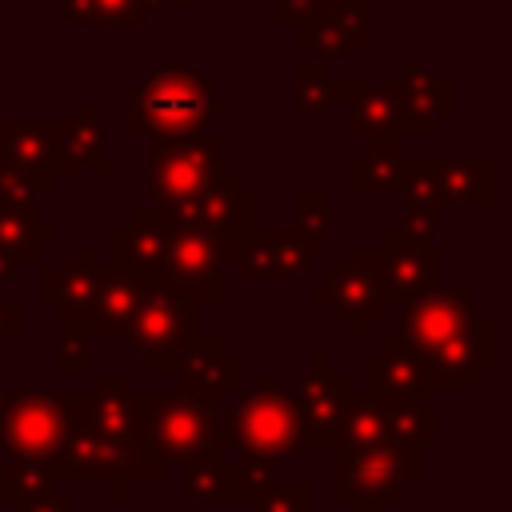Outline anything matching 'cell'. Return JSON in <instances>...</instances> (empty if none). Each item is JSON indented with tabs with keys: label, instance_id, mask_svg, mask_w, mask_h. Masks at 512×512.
Wrapping results in <instances>:
<instances>
[{
	"label": "cell",
	"instance_id": "obj_1",
	"mask_svg": "<svg viewBox=\"0 0 512 512\" xmlns=\"http://www.w3.org/2000/svg\"><path fill=\"white\" fill-rule=\"evenodd\" d=\"M220 116L216 84L196 68L152 64L128 100V132L144 144H180L200 136Z\"/></svg>",
	"mask_w": 512,
	"mask_h": 512
},
{
	"label": "cell",
	"instance_id": "obj_2",
	"mask_svg": "<svg viewBox=\"0 0 512 512\" xmlns=\"http://www.w3.org/2000/svg\"><path fill=\"white\" fill-rule=\"evenodd\" d=\"M420 456V448L400 440H384L360 452L328 448V496L348 512H384L412 484H420Z\"/></svg>",
	"mask_w": 512,
	"mask_h": 512
},
{
	"label": "cell",
	"instance_id": "obj_3",
	"mask_svg": "<svg viewBox=\"0 0 512 512\" xmlns=\"http://www.w3.org/2000/svg\"><path fill=\"white\" fill-rule=\"evenodd\" d=\"M216 444L220 452H248V456H268V460L292 456L304 444L300 408L292 392H280L276 376L260 372L252 392H240L228 412L220 408Z\"/></svg>",
	"mask_w": 512,
	"mask_h": 512
},
{
	"label": "cell",
	"instance_id": "obj_4",
	"mask_svg": "<svg viewBox=\"0 0 512 512\" xmlns=\"http://www.w3.org/2000/svg\"><path fill=\"white\" fill-rule=\"evenodd\" d=\"M204 336V304L168 288L164 280H148L136 304V316L124 332L132 352H140L144 368L168 376L180 368L184 352Z\"/></svg>",
	"mask_w": 512,
	"mask_h": 512
},
{
	"label": "cell",
	"instance_id": "obj_5",
	"mask_svg": "<svg viewBox=\"0 0 512 512\" xmlns=\"http://www.w3.org/2000/svg\"><path fill=\"white\" fill-rule=\"evenodd\" d=\"M52 464L60 484H108L112 500H128L132 484H164V476L148 464V452L120 448L84 420V388H76L68 440Z\"/></svg>",
	"mask_w": 512,
	"mask_h": 512
},
{
	"label": "cell",
	"instance_id": "obj_6",
	"mask_svg": "<svg viewBox=\"0 0 512 512\" xmlns=\"http://www.w3.org/2000/svg\"><path fill=\"white\" fill-rule=\"evenodd\" d=\"M224 400L192 396V392H156L148 400V464L168 476V464H184L188 456L216 444V420Z\"/></svg>",
	"mask_w": 512,
	"mask_h": 512
},
{
	"label": "cell",
	"instance_id": "obj_7",
	"mask_svg": "<svg viewBox=\"0 0 512 512\" xmlns=\"http://www.w3.org/2000/svg\"><path fill=\"white\" fill-rule=\"evenodd\" d=\"M316 304H324L336 320H344V332L360 340L372 320L388 312L384 288H380V244H348L344 260L328 264V276L308 288Z\"/></svg>",
	"mask_w": 512,
	"mask_h": 512
},
{
	"label": "cell",
	"instance_id": "obj_8",
	"mask_svg": "<svg viewBox=\"0 0 512 512\" xmlns=\"http://www.w3.org/2000/svg\"><path fill=\"white\" fill-rule=\"evenodd\" d=\"M76 408V388L68 392H12L8 412L0 420V444L4 456H32V460H56L68 424Z\"/></svg>",
	"mask_w": 512,
	"mask_h": 512
},
{
	"label": "cell",
	"instance_id": "obj_9",
	"mask_svg": "<svg viewBox=\"0 0 512 512\" xmlns=\"http://www.w3.org/2000/svg\"><path fill=\"white\" fill-rule=\"evenodd\" d=\"M224 168V140L220 136H192L180 144H148V200L152 208L168 212L180 200L196 196L216 172Z\"/></svg>",
	"mask_w": 512,
	"mask_h": 512
},
{
	"label": "cell",
	"instance_id": "obj_10",
	"mask_svg": "<svg viewBox=\"0 0 512 512\" xmlns=\"http://www.w3.org/2000/svg\"><path fill=\"white\" fill-rule=\"evenodd\" d=\"M148 400L152 388H136L128 372H96L84 388V420L112 444L148 452Z\"/></svg>",
	"mask_w": 512,
	"mask_h": 512
},
{
	"label": "cell",
	"instance_id": "obj_11",
	"mask_svg": "<svg viewBox=\"0 0 512 512\" xmlns=\"http://www.w3.org/2000/svg\"><path fill=\"white\" fill-rule=\"evenodd\" d=\"M492 320L480 316L464 336H452V340H440V344H412V356H416V368H420V380H424V392H472L480 376L492 372Z\"/></svg>",
	"mask_w": 512,
	"mask_h": 512
},
{
	"label": "cell",
	"instance_id": "obj_12",
	"mask_svg": "<svg viewBox=\"0 0 512 512\" xmlns=\"http://www.w3.org/2000/svg\"><path fill=\"white\" fill-rule=\"evenodd\" d=\"M100 272L104 264H96L92 244H76L68 264L36 260V296L56 308V336H88V308L96 300Z\"/></svg>",
	"mask_w": 512,
	"mask_h": 512
},
{
	"label": "cell",
	"instance_id": "obj_13",
	"mask_svg": "<svg viewBox=\"0 0 512 512\" xmlns=\"http://www.w3.org/2000/svg\"><path fill=\"white\" fill-rule=\"evenodd\" d=\"M172 224L180 228H196V232H252L260 224V196L252 188L240 184L236 172L220 168L196 196L180 200L176 208L164 212Z\"/></svg>",
	"mask_w": 512,
	"mask_h": 512
},
{
	"label": "cell",
	"instance_id": "obj_14",
	"mask_svg": "<svg viewBox=\"0 0 512 512\" xmlns=\"http://www.w3.org/2000/svg\"><path fill=\"white\" fill-rule=\"evenodd\" d=\"M400 336L408 344H440L452 336H464L480 312H476V284L456 280V284H436L432 292L400 304Z\"/></svg>",
	"mask_w": 512,
	"mask_h": 512
},
{
	"label": "cell",
	"instance_id": "obj_15",
	"mask_svg": "<svg viewBox=\"0 0 512 512\" xmlns=\"http://www.w3.org/2000/svg\"><path fill=\"white\" fill-rule=\"evenodd\" d=\"M292 388V400L300 408V428H304V444L312 448H328L332 444V432H336V420H340V408H344V396L352 392L348 376L332 368V360L324 352H316L308 360V368L292 372L288 380Z\"/></svg>",
	"mask_w": 512,
	"mask_h": 512
},
{
	"label": "cell",
	"instance_id": "obj_16",
	"mask_svg": "<svg viewBox=\"0 0 512 512\" xmlns=\"http://www.w3.org/2000/svg\"><path fill=\"white\" fill-rule=\"evenodd\" d=\"M220 272H224V264H220V236L176 224L168 256H164L156 280H164L168 288H176V292H184V296H192L200 304H212L224 292Z\"/></svg>",
	"mask_w": 512,
	"mask_h": 512
},
{
	"label": "cell",
	"instance_id": "obj_17",
	"mask_svg": "<svg viewBox=\"0 0 512 512\" xmlns=\"http://www.w3.org/2000/svg\"><path fill=\"white\" fill-rule=\"evenodd\" d=\"M440 284V252L428 240L400 232V224L384 228L380 240V288L388 304H408Z\"/></svg>",
	"mask_w": 512,
	"mask_h": 512
},
{
	"label": "cell",
	"instance_id": "obj_18",
	"mask_svg": "<svg viewBox=\"0 0 512 512\" xmlns=\"http://www.w3.org/2000/svg\"><path fill=\"white\" fill-rule=\"evenodd\" d=\"M56 132L60 116H8L0 120V168L28 176L40 184V192H52L60 184L56 176Z\"/></svg>",
	"mask_w": 512,
	"mask_h": 512
},
{
	"label": "cell",
	"instance_id": "obj_19",
	"mask_svg": "<svg viewBox=\"0 0 512 512\" xmlns=\"http://www.w3.org/2000/svg\"><path fill=\"white\" fill-rule=\"evenodd\" d=\"M396 84H400L404 108H408L404 140H412V136L432 140L448 120H456V112H460V88L444 72H436L428 64H404V72H400Z\"/></svg>",
	"mask_w": 512,
	"mask_h": 512
},
{
	"label": "cell",
	"instance_id": "obj_20",
	"mask_svg": "<svg viewBox=\"0 0 512 512\" xmlns=\"http://www.w3.org/2000/svg\"><path fill=\"white\" fill-rule=\"evenodd\" d=\"M336 100L348 104V120H344L348 140H364L376 132L404 136L408 108L396 80H336Z\"/></svg>",
	"mask_w": 512,
	"mask_h": 512
},
{
	"label": "cell",
	"instance_id": "obj_21",
	"mask_svg": "<svg viewBox=\"0 0 512 512\" xmlns=\"http://www.w3.org/2000/svg\"><path fill=\"white\" fill-rule=\"evenodd\" d=\"M56 176H72V172H96L108 176L112 160H108V124L96 112L92 100H76L68 120H60L56 132Z\"/></svg>",
	"mask_w": 512,
	"mask_h": 512
},
{
	"label": "cell",
	"instance_id": "obj_22",
	"mask_svg": "<svg viewBox=\"0 0 512 512\" xmlns=\"http://www.w3.org/2000/svg\"><path fill=\"white\" fill-rule=\"evenodd\" d=\"M176 224L160 208H132L124 224L108 232V264L128 272H160Z\"/></svg>",
	"mask_w": 512,
	"mask_h": 512
},
{
	"label": "cell",
	"instance_id": "obj_23",
	"mask_svg": "<svg viewBox=\"0 0 512 512\" xmlns=\"http://www.w3.org/2000/svg\"><path fill=\"white\" fill-rule=\"evenodd\" d=\"M156 280L152 272H128V268H116L104 260V272H100V288H96V300L88 308V336H100V340H124L132 316H136V304H140V292L144 284Z\"/></svg>",
	"mask_w": 512,
	"mask_h": 512
},
{
	"label": "cell",
	"instance_id": "obj_24",
	"mask_svg": "<svg viewBox=\"0 0 512 512\" xmlns=\"http://www.w3.org/2000/svg\"><path fill=\"white\" fill-rule=\"evenodd\" d=\"M364 392L392 404V400H424V380L412 356V344L396 332L384 340L380 352H368L364 360Z\"/></svg>",
	"mask_w": 512,
	"mask_h": 512
},
{
	"label": "cell",
	"instance_id": "obj_25",
	"mask_svg": "<svg viewBox=\"0 0 512 512\" xmlns=\"http://www.w3.org/2000/svg\"><path fill=\"white\" fill-rule=\"evenodd\" d=\"M176 376L184 380V392L224 400V396L240 392V356L228 352L216 336H200V340L184 352Z\"/></svg>",
	"mask_w": 512,
	"mask_h": 512
},
{
	"label": "cell",
	"instance_id": "obj_26",
	"mask_svg": "<svg viewBox=\"0 0 512 512\" xmlns=\"http://www.w3.org/2000/svg\"><path fill=\"white\" fill-rule=\"evenodd\" d=\"M404 136L400 132H376L360 140V152L344 164L348 192H396L400 168H404Z\"/></svg>",
	"mask_w": 512,
	"mask_h": 512
},
{
	"label": "cell",
	"instance_id": "obj_27",
	"mask_svg": "<svg viewBox=\"0 0 512 512\" xmlns=\"http://www.w3.org/2000/svg\"><path fill=\"white\" fill-rule=\"evenodd\" d=\"M440 204L448 208H492L496 204V168L492 156H436Z\"/></svg>",
	"mask_w": 512,
	"mask_h": 512
},
{
	"label": "cell",
	"instance_id": "obj_28",
	"mask_svg": "<svg viewBox=\"0 0 512 512\" xmlns=\"http://www.w3.org/2000/svg\"><path fill=\"white\" fill-rule=\"evenodd\" d=\"M364 40H368V4H344L328 20L292 32V44L304 48L312 60H324V64L344 60Z\"/></svg>",
	"mask_w": 512,
	"mask_h": 512
},
{
	"label": "cell",
	"instance_id": "obj_29",
	"mask_svg": "<svg viewBox=\"0 0 512 512\" xmlns=\"http://www.w3.org/2000/svg\"><path fill=\"white\" fill-rule=\"evenodd\" d=\"M384 440H392V436H388L384 400L368 396L364 388H360V392H348V396H344V408H340V420H336V432H332V444H328V448H340V452H360V448H372V444H384Z\"/></svg>",
	"mask_w": 512,
	"mask_h": 512
},
{
	"label": "cell",
	"instance_id": "obj_30",
	"mask_svg": "<svg viewBox=\"0 0 512 512\" xmlns=\"http://www.w3.org/2000/svg\"><path fill=\"white\" fill-rule=\"evenodd\" d=\"M56 24L60 28H144L148 4L144 0H60Z\"/></svg>",
	"mask_w": 512,
	"mask_h": 512
},
{
	"label": "cell",
	"instance_id": "obj_31",
	"mask_svg": "<svg viewBox=\"0 0 512 512\" xmlns=\"http://www.w3.org/2000/svg\"><path fill=\"white\" fill-rule=\"evenodd\" d=\"M60 240L56 228L40 224V212H24V208H0V252L12 256L20 268L36 264L44 248H52Z\"/></svg>",
	"mask_w": 512,
	"mask_h": 512
},
{
	"label": "cell",
	"instance_id": "obj_32",
	"mask_svg": "<svg viewBox=\"0 0 512 512\" xmlns=\"http://www.w3.org/2000/svg\"><path fill=\"white\" fill-rule=\"evenodd\" d=\"M336 104V76L324 60H300L292 68V116L312 120Z\"/></svg>",
	"mask_w": 512,
	"mask_h": 512
},
{
	"label": "cell",
	"instance_id": "obj_33",
	"mask_svg": "<svg viewBox=\"0 0 512 512\" xmlns=\"http://www.w3.org/2000/svg\"><path fill=\"white\" fill-rule=\"evenodd\" d=\"M268 252H272V284H304L316 272V252L296 228H268Z\"/></svg>",
	"mask_w": 512,
	"mask_h": 512
},
{
	"label": "cell",
	"instance_id": "obj_34",
	"mask_svg": "<svg viewBox=\"0 0 512 512\" xmlns=\"http://www.w3.org/2000/svg\"><path fill=\"white\" fill-rule=\"evenodd\" d=\"M180 488L188 500H232L228 460H224L220 444H208L204 452H196L180 464Z\"/></svg>",
	"mask_w": 512,
	"mask_h": 512
},
{
	"label": "cell",
	"instance_id": "obj_35",
	"mask_svg": "<svg viewBox=\"0 0 512 512\" xmlns=\"http://www.w3.org/2000/svg\"><path fill=\"white\" fill-rule=\"evenodd\" d=\"M384 416H388V436L400 444H412L424 452L440 440V412L428 408L424 400H392L384 404Z\"/></svg>",
	"mask_w": 512,
	"mask_h": 512
},
{
	"label": "cell",
	"instance_id": "obj_36",
	"mask_svg": "<svg viewBox=\"0 0 512 512\" xmlns=\"http://www.w3.org/2000/svg\"><path fill=\"white\" fill-rule=\"evenodd\" d=\"M4 476V500H32V496H52L60 492V476L52 460H32V456H4L0 460Z\"/></svg>",
	"mask_w": 512,
	"mask_h": 512
},
{
	"label": "cell",
	"instance_id": "obj_37",
	"mask_svg": "<svg viewBox=\"0 0 512 512\" xmlns=\"http://www.w3.org/2000/svg\"><path fill=\"white\" fill-rule=\"evenodd\" d=\"M312 248H324L332 240V200L324 188H300L292 196V224Z\"/></svg>",
	"mask_w": 512,
	"mask_h": 512
},
{
	"label": "cell",
	"instance_id": "obj_38",
	"mask_svg": "<svg viewBox=\"0 0 512 512\" xmlns=\"http://www.w3.org/2000/svg\"><path fill=\"white\" fill-rule=\"evenodd\" d=\"M228 484H232V500H260L280 484V460L236 452V460H228Z\"/></svg>",
	"mask_w": 512,
	"mask_h": 512
},
{
	"label": "cell",
	"instance_id": "obj_39",
	"mask_svg": "<svg viewBox=\"0 0 512 512\" xmlns=\"http://www.w3.org/2000/svg\"><path fill=\"white\" fill-rule=\"evenodd\" d=\"M256 512H312V484L308 480L276 484L256 500Z\"/></svg>",
	"mask_w": 512,
	"mask_h": 512
},
{
	"label": "cell",
	"instance_id": "obj_40",
	"mask_svg": "<svg viewBox=\"0 0 512 512\" xmlns=\"http://www.w3.org/2000/svg\"><path fill=\"white\" fill-rule=\"evenodd\" d=\"M56 372L64 376H88L92 368V340L88 336H60L56 344Z\"/></svg>",
	"mask_w": 512,
	"mask_h": 512
},
{
	"label": "cell",
	"instance_id": "obj_41",
	"mask_svg": "<svg viewBox=\"0 0 512 512\" xmlns=\"http://www.w3.org/2000/svg\"><path fill=\"white\" fill-rule=\"evenodd\" d=\"M440 220H444V212H436V208H404L400 232H408V236H416V240L436 244V236H440Z\"/></svg>",
	"mask_w": 512,
	"mask_h": 512
},
{
	"label": "cell",
	"instance_id": "obj_42",
	"mask_svg": "<svg viewBox=\"0 0 512 512\" xmlns=\"http://www.w3.org/2000/svg\"><path fill=\"white\" fill-rule=\"evenodd\" d=\"M20 332H24V304L12 300V296H4V288H0V352H4V344L16 340Z\"/></svg>",
	"mask_w": 512,
	"mask_h": 512
},
{
	"label": "cell",
	"instance_id": "obj_43",
	"mask_svg": "<svg viewBox=\"0 0 512 512\" xmlns=\"http://www.w3.org/2000/svg\"><path fill=\"white\" fill-rule=\"evenodd\" d=\"M20 512H80L68 496L52 492V496H32V500H20Z\"/></svg>",
	"mask_w": 512,
	"mask_h": 512
},
{
	"label": "cell",
	"instance_id": "obj_44",
	"mask_svg": "<svg viewBox=\"0 0 512 512\" xmlns=\"http://www.w3.org/2000/svg\"><path fill=\"white\" fill-rule=\"evenodd\" d=\"M148 8H168V12H196L204 0H144Z\"/></svg>",
	"mask_w": 512,
	"mask_h": 512
},
{
	"label": "cell",
	"instance_id": "obj_45",
	"mask_svg": "<svg viewBox=\"0 0 512 512\" xmlns=\"http://www.w3.org/2000/svg\"><path fill=\"white\" fill-rule=\"evenodd\" d=\"M16 272H20V264H16L12 256H4V252H0V288H8V284L16 280Z\"/></svg>",
	"mask_w": 512,
	"mask_h": 512
},
{
	"label": "cell",
	"instance_id": "obj_46",
	"mask_svg": "<svg viewBox=\"0 0 512 512\" xmlns=\"http://www.w3.org/2000/svg\"><path fill=\"white\" fill-rule=\"evenodd\" d=\"M8 400H12V392H8V380L0 376V420H4V412H8Z\"/></svg>",
	"mask_w": 512,
	"mask_h": 512
},
{
	"label": "cell",
	"instance_id": "obj_47",
	"mask_svg": "<svg viewBox=\"0 0 512 512\" xmlns=\"http://www.w3.org/2000/svg\"><path fill=\"white\" fill-rule=\"evenodd\" d=\"M332 8H344V4H368V0H328Z\"/></svg>",
	"mask_w": 512,
	"mask_h": 512
},
{
	"label": "cell",
	"instance_id": "obj_48",
	"mask_svg": "<svg viewBox=\"0 0 512 512\" xmlns=\"http://www.w3.org/2000/svg\"><path fill=\"white\" fill-rule=\"evenodd\" d=\"M0 500H4V476H0Z\"/></svg>",
	"mask_w": 512,
	"mask_h": 512
}]
</instances>
